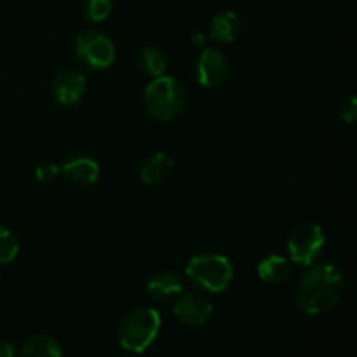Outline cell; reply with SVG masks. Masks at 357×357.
Here are the masks:
<instances>
[{
	"label": "cell",
	"instance_id": "1",
	"mask_svg": "<svg viewBox=\"0 0 357 357\" xmlns=\"http://www.w3.org/2000/svg\"><path fill=\"white\" fill-rule=\"evenodd\" d=\"M345 279L333 264H312L298 284L296 302L307 316H323L342 302Z\"/></svg>",
	"mask_w": 357,
	"mask_h": 357
},
{
	"label": "cell",
	"instance_id": "2",
	"mask_svg": "<svg viewBox=\"0 0 357 357\" xmlns=\"http://www.w3.org/2000/svg\"><path fill=\"white\" fill-rule=\"evenodd\" d=\"M187 91L183 84L169 75L155 77L143 89V108L152 119L160 122L174 121L187 107Z\"/></svg>",
	"mask_w": 357,
	"mask_h": 357
},
{
	"label": "cell",
	"instance_id": "3",
	"mask_svg": "<svg viewBox=\"0 0 357 357\" xmlns=\"http://www.w3.org/2000/svg\"><path fill=\"white\" fill-rule=\"evenodd\" d=\"M185 275L195 289L216 295L230 288L234 281V267L223 255L201 253L190 258Z\"/></svg>",
	"mask_w": 357,
	"mask_h": 357
},
{
	"label": "cell",
	"instance_id": "4",
	"mask_svg": "<svg viewBox=\"0 0 357 357\" xmlns=\"http://www.w3.org/2000/svg\"><path fill=\"white\" fill-rule=\"evenodd\" d=\"M160 324H162V319H160L159 310L152 307L132 310L119 326V342L126 351L142 354L155 342Z\"/></svg>",
	"mask_w": 357,
	"mask_h": 357
},
{
	"label": "cell",
	"instance_id": "5",
	"mask_svg": "<svg viewBox=\"0 0 357 357\" xmlns=\"http://www.w3.org/2000/svg\"><path fill=\"white\" fill-rule=\"evenodd\" d=\"M324 244H326V236L317 223H298L288 236L289 261L302 267H310L323 253Z\"/></svg>",
	"mask_w": 357,
	"mask_h": 357
},
{
	"label": "cell",
	"instance_id": "6",
	"mask_svg": "<svg viewBox=\"0 0 357 357\" xmlns=\"http://www.w3.org/2000/svg\"><path fill=\"white\" fill-rule=\"evenodd\" d=\"M73 52L84 66L93 70H105L115 61L114 42L96 30H84L77 35Z\"/></svg>",
	"mask_w": 357,
	"mask_h": 357
},
{
	"label": "cell",
	"instance_id": "7",
	"mask_svg": "<svg viewBox=\"0 0 357 357\" xmlns=\"http://www.w3.org/2000/svg\"><path fill=\"white\" fill-rule=\"evenodd\" d=\"M229 75V59L222 51L213 47H204L199 54L195 65V79L199 86L206 89H213L223 84Z\"/></svg>",
	"mask_w": 357,
	"mask_h": 357
},
{
	"label": "cell",
	"instance_id": "8",
	"mask_svg": "<svg viewBox=\"0 0 357 357\" xmlns=\"http://www.w3.org/2000/svg\"><path fill=\"white\" fill-rule=\"evenodd\" d=\"M173 314L185 326H202L213 314V305L204 293L190 291L181 295L173 305Z\"/></svg>",
	"mask_w": 357,
	"mask_h": 357
},
{
	"label": "cell",
	"instance_id": "9",
	"mask_svg": "<svg viewBox=\"0 0 357 357\" xmlns=\"http://www.w3.org/2000/svg\"><path fill=\"white\" fill-rule=\"evenodd\" d=\"M87 84L86 77L79 72V70L66 68L56 75L54 84H52V94L54 100L58 101L61 107H73V105L80 103L86 94Z\"/></svg>",
	"mask_w": 357,
	"mask_h": 357
},
{
	"label": "cell",
	"instance_id": "10",
	"mask_svg": "<svg viewBox=\"0 0 357 357\" xmlns=\"http://www.w3.org/2000/svg\"><path fill=\"white\" fill-rule=\"evenodd\" d=\"M183 291V281L176 272L162 271L153 274L146 282V293L152 300L164 302V300L174 298Z\"/></svg>",
	"mask_w": 357,
	"mask_h": 357
},
{
	"label": "cell",
	"instance_id": "11",
	"mask_svg": "<svg viewBox=\"0 0 357 357\" xmlns=\"http://www.w3.org/2000/svg\"><path fill=\"white\" fill-rule=\"evenodd\" d=\"M61 171L66 174L70 181L77 185H94L101 173L96 160L86 155H77L66 159L63 162Z\"/></svg>",
	"mask_w": 357,
	"mask_h": 357
},
{
	"label": "cell",
	"instance_id": "12",
	"mask_svg": "<svg viewBox=\"0 0 357 357\" xmlns=\"http://www.w3.org/2000/svg\"><path fill=\"white\" fill-rule=\"evenodd\" d=\"M257 272L261 281L268 282V284H282L291 278L293 267L289 258L282 257V255H268L258 264Z\"/></svg>",
	"mask_w": 357,
	"mask_h": 357
},
{
	"label": "cell",
	"instance_id": "13",
	"mask_svg": "<svg viewBox=\"0 0 357 357\" xmlns=\"http://www.w3.org/2000/svg\"><path fill=\"white\" fill-rule=\"evenodd\" d=\"M174 169V162L167 153L157 152L150 155L149 159L143 162L139 176L145 185H160L171 176Z\"/></svg>",
	"mask_w": 357,
	"mask_h": 357
},
{
	"label": "cell",
	"instance_id": "14",
	"mask_svg": "<svg viewBox=\"0 0 357 357\" xmlns=\"http://www.w3.org/2000/svg\"><path fill=\"white\" fill-rule=\"evenodd\" d=\"M239 17L232 10H222L215 14L209 23V38L218 44H232L239 33Z\"/></svg>",
	"mask_w": 357,
	"mask_h": 357
},
{
	"label": "cell",
	"instance_id": "15",
	"mask_svg": "<svg viewBox=\"0 0 357 357\" xmlns=\"http://www.w3.org/2000/svg\"><path fill=\"white\" fill-rule=\"evenodd\" d=\"M17 357H63L58 342L49 335H35L28 338Z\"/></svg>",
	"mask_w": 357,
	"mask_h": 357
},
{
	"label": "cell",
	"instance_id": "16",
	"mask_svg": "<svg viewBox=\"0 0 357 357\" xmlns=\"http://www.w3.org/2000/svg\"><path fill=\"white\" fill-rule=\"evenodd\" d=\"M139 68H142L146 75L152 77V79L164 75L167 70L166 52L160 47H157V45H149V47H145L142 51V54H139Z\"/></svg>",
	"mask_w": 357,
	"mask_h": 357
},
{
	"label": "cell",
	"instance_id": "17",
	"mask_svg": "<svg viewBox=\"0 0 357 357\" xmlns=\"http://www.w3.org/2000/svg\"><path fill=\"white\" fill-rule=\"evenodd\" d=\"M20 253V244L9 229L0 225V265L10 264Z\"/></svg>",
	"mask_w": 357,
	"mask_h": 357
},
{
	"label": "cell",
	"instance_id": "18",
	"mask_svg": "<svg viewBox=\"0 0 357 357\" xmlns=\"http://www.w3.org/2000/svg\"><path fill=\"white\" fill-rule=\"evenodd\" d=\"M112 9H114V2L112 0H87L86 2V17L93 23H100V21L107 20L110 16Z\"/></svg>",
	"mask_w": 357,
	"mask_h": 357
},
{
	"label": "cell",
	"instance_id": "19",
	"mask_svg": "<svg viewBox=\"0 0 357 357\" xmlns=\"http://www.w3.org/2000/svg\"><path fill=\"white\" fill-rule=\"evenodd\" d=\"M58 174L59 167L52 162H44L35 169V178L38 181H42V183H51V181H54L58 178Z\"/></svg>",
	"mask_w": 357,
	"mask_h": 357
},
{
	"label": "cell",
	"instance_id": "20",
	"mask_svg": "<svg viewBox=\"0 0 357 357\" xmlns=\"http://www.w3.org/2000/svg\"><path fill=\"white\" fill-rule=\"evenodd\" d=\"M342 121L347 122V124H354L357 119V100L356 96H351L344 105H342L340 110Z\"/></svg>",
	"mask_w": 357,
	"mask_h": 357
},
{
	"label": "cell",
	"instance_id": "21",
	"mask_svg": "<svg viewBox=\"0 0 357 357\" xmlns=\"http://www.w3.org/2000/svg\"><path fill=\"white\" fill-rule=\"evenodd\" d=\"M190 40H192V44L195 45V47L201 49V51H202V49L206 47V40H208V38H206L204 31H195V33L192 35Z\"/></svg>",
	"mask_w": 357,
	"mask_h": 357
},
{
	"label": "cell",
	"instance_id": "22",
	"mask_svg": "<svg viewBox=\"0 0 357 357\" xmlns=\"http://www.w3.org/2000/svg\"><path fill=\"white\" fill-rule=\"evenodd\" d=\"M14 347L9 342H0V357H14Z\"/></svg>",
	"mask_w": 357,
	"mask_h": 357
}]
</instances>
